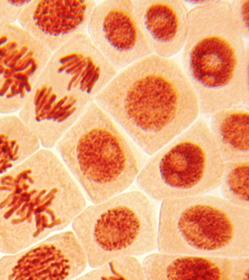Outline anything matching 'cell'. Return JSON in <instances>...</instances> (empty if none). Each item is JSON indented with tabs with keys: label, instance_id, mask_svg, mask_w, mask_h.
Masks as SVG:
<instances>
[{
	"label": "cell",
	"instance_id": "obj_1",
	"mask_svg": "<svg viewBox=\"0 0 249 280\" xmlns=\"http://www.w3.org/2000/svg\"><path fill=\"white\" fill-rule=\"evenodd\" d=\"M150 156L198 118L197 95L182 67L154 53L118 71L95 99Z\"/></svg>",
	"mask_w": 249,
	"mask_h": 280
},
{
	"label": "cell",
	"instance_id": "obj_2",
	"mask_svg": "<svg viewBox=\"0 0 249 280\" xmlns=\"http://www.w3.org/2000/svg\"><path fill=\"white\" fill-rule=\"evenodd\" d=\"M86 204L62 160L39 148L0 175V252H18L65 228Z\"/></svg>",
	"mask_w": 249,
	"mask_h": 280
},
{
	"label": "cell",
	"instance_id": "obj_3",
	"mask_svg": "<svg viewBox=\"0 0 249 280\" xmlns=\"http://www.w3.org/2000/svg\"><path fill=\"white\" fill-rule=\"evenodd\" d=\"M246 47L230 1L208 0L189 11L182 68L203 116L231 106L249 109L242 79Z\"/></svg>",
	"mask_w": 249,
	"mask_h": 280
},
{
	"label": "cell",
	"instance_id": "obj_4",
	"mask_svg": "<svg viewBox=\"0 0 249 280\" xmlns=\"http://www.w3.org/2000/svg\"><path fill=\"white\" fill-rule=\"evenodd\" d=\"M119 126L94 101L55 144L65 165L93 203L128 188L146 160Z\"/></svg>",
	"mask_w": 249,
	"mask_h": 280
},
{
	"label": "cell",
	"instance_id": "obj_5",
	"mask_svg": "<svg viewBox=\"0 0 249 280\" xmlns=\"http://www.w3.org/2000/svg\"><path fill=\"white\" fill-rule=\"evenodd\" d=\"M157 249L172 254L249 256V209L205 193L164 199Z\"/></svg>",
	"mask_w": 249,
	"mask_h": 280
},
{
	"label": "cell",
	"instance_id": "obj_6",
	"mask_svg": "<svg viewBox=\"0 0 249 280\" xmlns=\"http://www.w3.org/2000/svg\"><path fill=\"white\" fill-rule=\"evenodd\" d=\"M159 215L141 190L121 192L86 208L72 222L88 264L97 267L113 259L158 248Z\"/></svg>",
	"mask_w": 249,
	"mask_h": 280
},
{
	"label": "cell",
	"instance_id": "obj_7",
	"mask_svg": "<svg viewBox=\"0 0 249 280\" xmlns=\"http://www.w3.org/2000/svg\"><path fill=\"white\" fill-rule=\"evenodd\" d=\"M224 162L209 124L198 118L150 156L136 182L157 201L204 194L219 185Z\"/></svg>",
	"mask_w": 249,
	"mask_h": 280
},
{
	"label": "cell",
	"instance_id": "obj_8",
	"mask_svg": "<svg viewBox=\"0 0 249 280\" xmlns=\"http://www.w3.org/2000/svg\"><path fill=\"white\" fill-rule=\"evenodd\" d=\"M52 52L18 23L0 30V113L23 106Z\"/></svg>",
	"mask_w": 249,
	"mask_h": 280
},
{
	"label": "cell",
	"instance_id": "obj_9",
	"mask_svg": "<svg viewBox=\"0 0 249 280\" xmlns=\"http://www.w3.org/2000/svg\"><path fill=\"white\" fill-rule=\"evenodd\" d=\"M88 263L74 232L54 234L18 252L0 258V280H71Z\"/></svg>",
	"mask_w": 249,
	"mask_h": 280
},
{
	"label": "cell",
	"instance_id": "obj_10",
	"mask_svg": "<svg viewBox=\"0 0 249 280\" xmlns=\"http://www.w3.org/2000/svg\"><path fill=\"white\" fill-rule=\"evenodd\" d=\"M92 102L44 69L18 111V116L40 144L49 149L55 145Z\"/></svg>",
	"mask_w": 249,
	"mask_h": 280
},
{
	"label": "cell",
	"instance_id": "obj_11",
	"mask_svg": "<svg viewBox=\"0 0 249 280\" xmlns=\"http://www.w3.org/2000/svg\"><path fill=\"white\" fill-rule=\"evenodd\" d=\"M87 33L118 71L153 53L139 24L133 0L97 2Z\"/></svg>",
	"mask_w": 249,
	"mask_h": 280
},
{
	"label": "cell",
	"instance_id": "obj_12",
	"mask_svg": "<svg viewBox=\"0 0 249 280\" xmlns=\"http://www.w3.org/2000/svg\"><path fill=\"white\" fill-rule=\"evenodd\" d=\"M45 69L91 102L118 72L86 32L74 36L53 52Z\"/></svg>",
	"mask_w": 249,
	"mask_h": 280
},
{
	"label": "cell",
	"instance_id": "obj_13",
	"mask_svg": "<svg viewBox=\"0 0 249 280\" xmlns=\"http://www.w3.org/2000/svg\"><path fill=\"white\" fill-rule=\"evenodd\" d=\"M94 0H30L18 24L52 52L74 36L87 33Z\"/></svg>",
	"mask_w": 249,
	"mask_h": 280
},
{
	"label": "cell",
	"instance_id": "obj_14",
	"mask_svg": "<svg viewBox=\"0 0 249 280\" xmlns=\"http://www.w3.org/2000/svg\"><path fill=\"white\" fill-rule=\"evenodd\" d=\"M142 265L148 280H249V256L219 257L161 252L151 253Z\"/></svg>",
	"mask_w": 249,
	"mask_h": 280
},
{
	"label": "cell",
	"instance_id": "obj_15",
	"mask_svg": "<svg viewBox=\"0 0 249 280\" xmlns=\"http://www.w3.org/2000/svg\"><path fill=\"white\" fill-rule=\"evenodd\" d=\"M142 33L153 53L172 57L180 51L188 32L189 10L180 0H133Z\"/></svg>",
	"mask_w": 249,
	"mask_h": 280
},
{
	"label": "cell",
	"instance_id": "obj_16",
	"mask_svg": "<svg viewBox=\"0 0 249 280\" xmlns=\"http://www.w3.org/2000/svg\"><path fill=\"white\" fill-rule=\"evenodd\" d=\"M211 118L210 129L224 162L249 159V109L227 107Z\"/></svg>",
	"mask_w": 249,
	"mask_h": 280
},
{
	"label": "cell",
	"instance_id": "obj_17",
	"mask_svg": "<svg viewBox=\"0 0 249 280\" xmlns=\"http://www.w3.org/2000/svg\"><path fill=\"white\" fill-rule=\"evenodd\" d=\"M37 138L18 116L0 117V175L39 149Z\"/></svg>",
	"mask_w": 249,
	"mask_h": 280
},
{
	"label": "cell",
	"instance_id": "obj_18",
	"mask_svg": "<svg viewBox=\"0 0 249 280\" xmlns=\"http://www.w3.org/2000/svg\"><path fill=\"white\" fill-rule=\"evenodd\" d=\"M249 159L224 162L219 184L222 197L236 206L249 209Z\"/></svg>",
	"mask_w": 249,
	"mask_h": 280
},
{
	"label": "cell",
	"instance_id": "obj_19",
	"mask_svg": "<svg viewBox=\"0 0 249 280\" xmlns=\"http://www.w3.org/2000/svg\"><path fill=\"white\" fill-rule=\"evenodd\" d=\"M77 278L82 280H146L142 263L134 256L111 260Z\"/></svg>",
	"mask_w": 249,
	"mask_h": 280
},
{
	"label": "cell",
	"instance_id": "obj_20",
	"mask_svg": "<svg viewBox=\"0 0 249 280\" xmlns=\"http://www.w3.org/2000/svg\"><path fill=\"white\" fill-rule=\"evenodd\" d=\"M230 3L235 25L244 39H248L249 0H234Z\"/></svg>",
	"mask_w": 249,
	"mask_h": 280
},
{
	"label": "cell",
	"instance_id": "obj_21",
	"mask_svg": "<svg viewBox=\"0 0 249 280\" xmlns=\"http://www.w3.org/2000/svg\"><path fill=\"white\" fill-rule=\"evenodd\" d=\"M30 0H0V30L16 23L24 7Z\"/></svg>",
	"mask_w": 249,
	"mask_h": 280
},
{
	"label": "cell",
	"instance_id": "obj_22",
	"mask_svg": "<svg viewBox=\"0 0 249 280\" xmlns=\"http://www.w3.org/2000/svg\"><path fill=\"white\" fill-rule=\"evenodd\" d=\"M249 52L248 45L246 47L243 68V84L246 99L249 103Z\"/></svg>",
	"mask_w": 249,
	"mask_h": 280
}]
</instances>
